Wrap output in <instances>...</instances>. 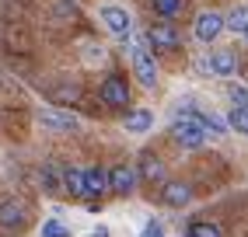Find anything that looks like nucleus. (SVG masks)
<instances>
[{"label":"nucleus","instance_id":"1","mask_svg":"<svg viewBox=\"0 0 248 237\" xmlns=\"http://www.w3.org/2000/svg\"><path fill=\"white\" fill-rule=\"evenodd\" d=\"M133 74L143 88H154L157 84V63H154V53L147 42H137L133 45Z\"/></svg>","mask_w":248,"mask_h":237},{"label":"nucleus","instance_id":"2","mask_svg":"<svg viewBox=\"0 0 248 237\" xmlns=\"http://www.w3.org/2000/svg\"><path fill=\"white\" fill-rule=\"evenodd\" d=\"M171 133H175V140L182 147H203L206 143V133H203V126L196 122L192 115H178L175 126H171Z\"/></svg>","mask_w":248,"mask_h":237},{"label":"nucleus","instance_id":"3","mask_svg":"<svg viewBox=\"0 0 248 237\" xmlns=\"http://www.w3.org/2000/svg\"><path fill=\"white\" fill-rule=\"evenodd\" d=\"M98 94H102V101H105V105H112V108H126V105H129V88H126V80H123L119 74L105 77L102 88H98Z\"/></svg>","mask_w":248,"mask_h":237},{"label":"nucleus","instance_id":"4","mask_svg":"<svg viewBox=\"0 0 248 237\" xmlns=\"http://www.w3.org/2000/svg\"><path fill=\"white\" fill-rule=\"evenodd\" d=\"M98 18L105 21V28L112 31L115 39H126L129 31H133V18H129V14H126L123 7H112V4H108V7L98 11Z\"/></svg>","mask_w":248,"mask_h":237},{"label":"nucleus","instance_id":"5","mask_svg":"<svg viewBox=\"0 0 248 237\" xmlns=\"http://www.w3.org/2000/svg\"><path fill=\"white\" fill-rule=\"evenodd\" d=\"M147 42H151L157 53H171V49H178V31L168 21H157V25H151V31H147Z\"/></svg>","mask_w":248,"mask_h":237},{"label":"nucleus","instance_id":"6","mask_svg":"<svg viewBox=\"0 0 248 237\" xmlns=\"http://www.w3.org/2000/svg\"><path fill=\"white\" fill-rule=\"evenodd\" d=\"M105 175H108V189L119 192V195H129L137 189V171L129 164H115L112 171H105Z\"/></svg>","mask_w":248,"mask_h":237},{"label":"nucleus","instance_id":"7","mask_svg":"<svg viewBox=\"0 0 248 237\" xmlns=\"http://www.w3.org/2000/svg\"><path fill=\"white\" fill-rule=\"evenodd\" d=\"M220 31H224V14L203 11L200 18H196V39H200V42H213Z\"/></svg>","mask_w":248,"mask_h":237},{"label":"nucleus","instance_id":"8","mask_svg":"<svg viewBox=\"0 0 248 237\" xmlns=\"http://www.w3.org/2000/svg\"><path fill=\"white\" fill-rule=\"evenodd\" d=\"M206 70L213 77H231V74L238 70V56L231 53V49H213L210 59H206Z\"/></svg>","mask_w":248,"mask_h":237},{"label":"nucleus","instance_id":"9","mask_svg":"<svg viewBox=\"0 0 248 237\" xmlns=\"http://www.w3.org/2000/svg\"><path fill=\"white\" fill-rule=\"evenodd\" d=\"M189 199H192V189H189L186 181H164V185H161V202H164V206L182 209Z\"/></svg>","mask_w":248,"mask_h":237},{"label":"nucleus","instance_id":"10","mask_svg":"<svg viewBox=\"0 0 248 237\" xmlns=\"http://www.w3.org/2000/svg\"><path fill=\"white\" fill-rule=\"evenodd\" d=\"M25 220H28V213L21 202H4L0 206V230H18V227H25Z\"/></svg>","mask_w":248,"mask_h":237},{"label":"nucleus","instance_id":"11","mask_svg":"<svg viewBox=\"0 0 248 237\" xmlns=\"http://www.w3.org/2000/svg\"><path fill=\"white\" fill-rule=\"evenodd\" d=\"M123 126H126V133H147L154 126V112L151 108H129L126 118H123Z\"/></svg>","mask_w":248,"mask_h":237},{"label":"nucleus","instance_id":"12","mask_svg":"<svg viewBox=\"0 0 248 237\" xmlns=\"http://www.w3.org/2000/svg\"><path fill=\"white\" fill-rule=\"evenodd\" d=\"M39 122L42 129H53V133H67V129H77V118L74 115H63V112H39Z\"/></svg>","mask_w":248,"mask_h":237},{"label":"nucleus","instance_id":"13","mask_svg":"<svg viewBox=\"0 0 248 237\" xmlns=\"http://www.w3.org/2000/svg\"><path fill=\"white\" fill-rule=\"evenodd\" d=\"M105 192H108V175L102 167L84 171V195H105Z\"/></svg>","mask_w":248,"mask_h":237},{"label":"nucleus","instance_id":"14","mask_svg":"<svg viewBox=\"0 0 248 237\" xmlns=\"http://www.w3.org/2000/svg\"><path fill=\"white\" fill-rule=\"evenodd\" d=\"M224 28H231L234 35H245V31H248V7H234V11H227Z\"/></svg>","mask_w":248,"mask_h":237},{"label":"nucleus","instance_id":"15","mask_svg":"<svg viewBox=\"0 0 248 237\" xmlns=\"http://www.w3.org/2000/svg\"><path fill=\"white\" fill-rule=\"evenodd\" d=\"M63 189L70 195H84V171H80V167H67V171H63Z\"/></svg>","mask_w":248,"mask_h":237},{"label":"nucleus","instance_id":"16","mask_svg":"<svg viewBox=\"0 0 248 237\" xmlns=\"http://www.w3.org/2000/svg\"><path fill=\"white\" fill-rule=\"evenodd\" d=\"M140 175H143L147 181H164V164H161L154 154H147V157L140 161Z\"/></svg>","mask_w":248,"mask_h":237},{"label":"nucleus","instance_id":"17","mask_svg":"<svg viewBox=\"0 0 248 237\" xmlns=\"http://www.w3.org/2000/svg\"><path fill=\"white\" fill-rule=\"evenodd\" d=\"M186 237H224V234H220L217 223H210V220H192L189 230H186Z\"/></svg>","mask_w":248,"mask_h":237},{"label":"nucleus","instance_id":"18","mask_svg":"<svg viewBox=\"0 0 248 237\" xmlns=\"http://www.w3.org/2000/svg\"><path fill=\"white\" fill-rule=\"evenodd\" d=\"M151 7L161 14V18H175L182 11V0H151Z\"/></svg>","mask_w":248,"mask_h":237},{"label":"nucleus","instance_id":"19","mask_svg":"<svg viewBox=\"0 0 248 237\" xmlns=\"http://www.w3.org/2000/svg\"><path fill=\"white\" fill-rule=\"evenodd\" d=\"M227 126L234 129V133H245V136H248V112H241V108H231V115H227Z\"/></svg>","mask_w":248,"mask_h":237},{"label":"nucleus","instance_id":"20","mask_svg":"<svg viewBox=\"0 0 248 237\" xmlns=\"http://www.w3.org/2000/svg\"><path fill=\"white\" fill-rule=\"evenodd\" d=\"M42 237H70V227H63L60 220H46V223H42Z\"/></svg>","mask_w":248,"mask_h":237},{"label":"nucleus","instance_id":"21","mask_svg":"<svg viewBox=\"0 0 248 237\" xmlns=\"http://www.w3.org/2000/svg\"><path fill=\"white\" fill-rule=\"evenodd\" d=\"M227 94H231V101H234V108L248 112V91H245V88H238V84H231V88H227Z\"/></svg>","mask_w":248,"mask_h":237},{"label":"nucleus","instance_id":"22","mask_svg":"<svg viewBox=\"0 0 248 237\" xmlns=\"http://www.w3.org/2000/svg\"><path fill=\"white\" fill-rule=\"evenodd\" d=\"M42 185H46V192H60V181H56L53 167H42Z\"/></svg>","mask_w":248,"mask_h":237},{"label":"nucleus","instance_id":"23","mask_svg":"<svg viewBox=\"0 0 248 237\" xmlns=\"http://www.w3.org/2000/svg\"><path fill=\"white\" fill-rule=\"evenodd\" d=\"M140 237H164V227L157 223V220H151V223H147V227L140 230Z\"/></svg>","mask_w":248,"mask_h":237},{"label":"nucleus","instance_id":"24","mask_svg":"<svg viewBox=\"0 0 248 237\" xmlns=\"http://www.w3.org/2000/svg\"><path fill=\"white\" fill-rule=\"evenodd\" d=\"M91 237H108V230H105V227H98V230H94Z\"/></svg>","mask_w":248,"mask_h":237},{"label":"nucleus","instance_id":"25","mask_svg":"<svg viewBox=\"0 0 248 237\" xmlns=\"http://www.w3.org/2000/svg\"><path fill=\"white\" fill-rule=\"evenodd\" d=\"M245 42H248V31H245Z\"/></svg>","mask_w":248,"mask_h":237}]
</instances>
